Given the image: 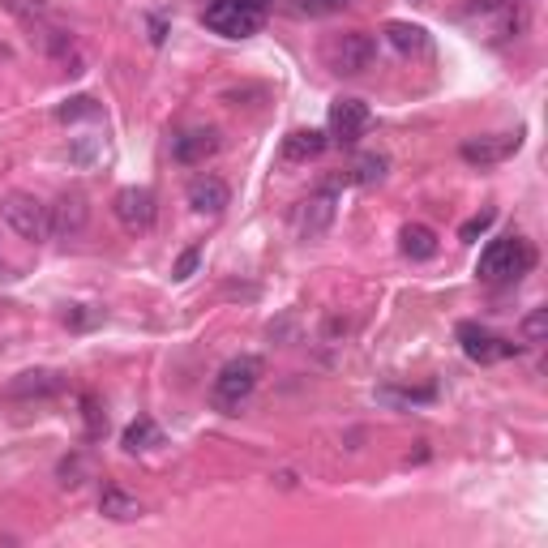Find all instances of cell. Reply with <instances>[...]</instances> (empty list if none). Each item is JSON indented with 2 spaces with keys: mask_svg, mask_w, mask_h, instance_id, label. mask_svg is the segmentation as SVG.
<instances>
[{
  "mask_svg": "<svg viewBox=\"0 0 548 548\" xmlns=\"http://www.w3.org/2000/svg\"><path fill=\"white\" fill-rule=\"evenodd\" d=\"M266 5L270 0H210L202 9V26L223 39H249L266 26Z\"/></svg>",
  "mask_w": 548,
  "mask_h": 548,
  "instance_id": "6da1fadb",
  "label": "cell"
},
{
  "mask_svg": "<svg viewBox=\"0 0 548 548\" xmlns=\"http://www.w3.org/2000/svg\"><path fill=\"white\" fill-rule=\"evenodd\" d=\"M531 266H536V249H531L519 232H510V236H497V240L484 245L476 274H480L484 283H506V279H519V274H527Z\"/></svg>",
  "mask_w": 548,
  "mask_h": 548,
  "instance_id": "7a4b0ae2",
  "label": "cell"
},
{
  "mask_svg": "<svg viewBox=\"0 0 548 548\" xmlns=\"http://www.w3.org/2000/svg\"><path fill=\"white\" fill-rule=\"evenodd\" d=\"M257 382H262V360H257V356H232L215 373V403L223 411H232L257 390Z\"/></svg>",
  "mask_w": 548,
  "mask_h": 548,
  "instance_id": "3957f363",
  "label": "cell"
},
{
  "mask_svg": "<svg viewBox=\"0 0 548 548\" xmlns=\"http://www.w3.org/2000/svg\"><path fill=\"white\" fill-rule=\"evenodd\" d=\"M0 219H5L22 240H30V245H39V240L52 236L48 206H43L39 197H30V193H9L5 202H0Z\"/></svg>",
  "mask_w": 548,
  "mask_h": 548,
  "instance_id": "277c9868",
  "label": "cell"
},
{
  "mask_svg": "<svg viewBox=\"0 0 548 548\" xmlns=\"http://www.w3.org/2000/svg\"><path fill=\"white\" fill-rule=\"evenodd\" d=\"M377 60V43L373 35H364V30H343V35H334L326 43V65L339 73V78H356Z\"/></svg>",
  "mask_w": 548,
  "mask_h": 548,
  "instance_id": "5b68a950",
  "label": "cell"
},
{
  "mask_svg": "<svg viewBox=\"0 0 548 548\" xmlns=\"http://www.w3.org/2000/svg\"><path fill=\"white\" fill-rule=\"evenodd\" d=\"M112 215H116V223L125 227L129 236H142L159 219V197L150 189H142V185H129V189H120L112 197Z\"/></svg>",
  "mask_w": 548,
  "mask_h": 548,
  "instance_id": "8992f818",
  "label": "cell"
},
{
  "mask_svg": "<svg viewBox=\"0 0 548 548\" xmlns=\"http://www.w3.org/2000/svg\"><path fill=\"white\" fill-rule=\"evenodd\" d=\"M334 215H339V189L326 185V189L309 193V197H304V202L296 206V236H300V240L326 236L330 227H334Z\"/></svg>",
  "mask_w": 548,
  "mask_h": 548,
  "instance_id": "52a82bcc",
  "label": "cell"
},
{
  "mask_svg": "<svg viewBox=\"0 0 548 548\" xmlns=\"http://www.w3.org/2000/svg\"><path fill=\"white\" fill-rule=\"evenodd\" d=\"M369 103L364 99H334L330 103V116H326V125H330V137L339 146H356L364 133H369Z\"/></svg>",
  "mask_w": 548,
  "mask_h": 548,
  "instance_id": "ba28073f",
  "label": "cell"
},
{
  "mask_svg": "<svg viewBox=\"0 0 548 548\" xmlns=\"http://www.w3.org/2000/svg\"><path fill=\"white\" fill-rule=\"evenodd\" d=\"M459 347H463V356L471 364H497L506 356H519V347H514V343L497 339V334H489L476 322H459Z\"/></svg>",
  "mask_w": 548,
  "mask_h": 548,
  "instance_id": "9c48e42d",
  "label": "cell"
},
{
  "mask_svg": "<svg viewBox=\"0 0 548 548\" xmlns=\"http://www.w3.org/2000/svg\"><path fill=\"white\" fill-rule=\"evenodd\" d=\"M519 146H523V133H489V137H467V142H463V159H467V163L489 167V163L510 159Z\"/></svg>",
  "mask_w": 548,
  "mask_h": 548,
  "instance_id": "30bf717a",
  "label": "cell"
},
{
  "mask_svg": "<svg viewBox=\"0 0 548 548\" xmlns=\"http://www.w3.org/2000/svg\"><path fill=\"white\" fill-rule=\"evenodd\" d=\"M219 150V129H185V133H176L172 137V159L176 163H185V167H197V163H206L210 155Z\"/></svg>",
  "mask_w": 548,
  "mask_h": 548,
  "instance_id": "8fae6325",
  "label": "cell"
},
{
  "mask_svg": "<svg viewBox=\"0 0 548 548\" xmlns=\"http://www.w3.org/2000/svg\"><path fill=\"white\" fill-rule=\"evenodd\" d=\"M48 215H52V236L60 240H73V236H82L86 232V197L82 193H65L56 206H48Z\"/></svg>",
  "mask_w": 548,
  "mask_h": 548,
  "instance_id": "7c38bea8",
  "label": "cell"
},
{
  "mask_svg": "<svg viewBox=\"0 0 548 548\" xmlns=\"http://www.w3.org/2000/svg\"><path fill=\"white\" fill-rule=\"evenodd\" d=\"M227 202H232V189H227V180L219 176H197L193 185H189V206H193V215H223Z\"/></svg>",
  "mask_w": 548,
  "mask_h": 548,
  "instance_id": "4fadbf2b",
  "label": "cell"
},
{
  "mask_svg": "<svg viewBox=\"0 0 548 548\" xmlns=\"http://www.w3.org/2000/svg\"><path fill=\"white\" fill-rule=\"evenodd\" d=\"M326 142H330V137H326L322 129H292V133L283 137V146H279V159L292 163V167H296V163H309V159L322 155Z\"/></svg>",
  "mask_w": 548,
  "mask_h": 548,
  "instance_id": "5bb4252c",
  "label": "cell"
},
{
  "mask_svg": "<svg viewBox=\"0 0 548 548\" xmlns=\"http://www.w3.org/2000/svg\"><path fill=\"white\" fill-rule=\"evenodd\" d=\"M99 514L112 523H133V519H142V501L125 489H116V484H108V489L99 493Z\"/></svg>",
  "mask_w": 548,
  "mask_h": 548,
  "instance_id": "9a60e30c",
  "label": "cell"
},
{
  "mask_svg": "<svg viewBox=\"0 0 548 548\" xmlns=\"http://www.w3.org/2000/svg\"><path fill=\"white\" fill-rule=\"evenodd\" d=\"M399 249H403V257H411V262H429L437 253V232L429 223H407L399 232Z\"/></svg>",
  "mask_w": 548,
  "mask_h": 548,
  "instance_id": "2e32d148",
  "label": "cell"
},
{
  "mask_svg": "<svg viewBox=\"0 0 548 548\" xmlns=\"http://www.w3.org/2000/svg\"><path fill=\"white\" fill-rule=\"evenodd\" d=\"M386 43L394 52H403V56H420V52H429V35H424V26H411V22H386Z\"/></svg>",
  "mask_w": 548,
  "mask_h": 548,
  "instance_id": "e0dca14e",
  "label": "cell"
},
{
  "mask_svg": "<svg viewBox=\"0 0 548 548\" xmlns=\"http://www.w3.org/2000/svg\"><path fill=\"white\" fill-rule=\"evenodd\" d=\"M386 172H390V159L386 155H360L352 163V172H347V180H352V185H382Z\"/></svg>",
  "mask_w": 548,
  "mask_h": 548,
  "instance_id": "ac0fdd59",
  "label": "cell"
},
{
  "mask_svg": "<svg viewBox=\"0 0 548 548\" xmlns=\"http://www.w3.org/2000/svg\"><path fill=\"white\" fill-rule=\"evenodd\" d=\"M120 446H125L129 454H137V450H150V446H159V424L155 420H133L129 429H125V437H120Z\"/></svg>",
  "mask_w": 548,
  "mask_h": 548,
  "instance_id": "d6986e66",
  "label": "cell"
},
{
  "mask_svg": "<svg viewBox=\"0 0 548 548\" xmlns=\"http://www.w3.org/2000/svg\"><path fill=\"white\" fill-rule=\"evenodd\" d=\"M56 390H60L56 373H22L18 382L9 386V394H18V399H30V394H56Z\"/></svg>",
  "mask_w": 548,
  "mask_h": 548,
  "instance_id": "ffe728a7",
  "label": "cell"
},
{
  "mask_svg": "<svg viewBox=\"0 0 548 548\" xmlns=\"http://www.w3.org/2000/svg\"><path fill=\"white\" fill-rule=\"evenodd\" d=\"M523 339H527L531 347H540V343L548 339V309H531V313L523 317Z\"/></svg>",
  "mask_w": 548,
  "mask_h": 548,
  "instance_id": "44dd1931",
  "label": "cell"
},
{
  "mask_svg": "<svg viewBox=\"0 0 548 548\" xmlns=\"http://www.w3.org/2000/svg\"><path fill=\"white\" fill-rule=\"evenodd\" d=\"M82 116H99V103L95 99H86V95H78V99H69L65 108H60V120H82Z\"/></svg>",
  "mask_w": 548,
  "mask_h": 548,
  "instance_id": "7402d4cb",
  "label": "cell"
},
{
  "mask_svg": "<svg viewBox=\"0 0 548 548\" xmlns=\"http://www.w3.org/2000/svg\"><path fill=\"white\" fill-rule=\"evenodd\" d=\"M489 227H493V210H484V215H476V219H467V223H463V232H459V236L471 245V240L484 236V232H489Z\"/></svg>",
  "mask_w": 548,
  "mask_h": 548,
  "instance_id": "603a6c76",
  "label": "cell"
},
{
  "mask_svg": "<svg viewBox=\"0 0 548 548\" xmlns=\"http://www.w3.org/2000/svg\"><path fill=\"white\" fill-rule=\"evenodd\" d=\"M300 5L309 13H339V9L352 5V0H300Z\"/></svg>",
  "mask_w": 548,
  "mask_h": 548,
  "instance_id": "cb8c5ba5",
  "label": "cell"
},
{
  "mask_svg": "<svg viewBox=\"0 0 548 548\" xmlns=\"http://www.w3.org/2000/svg\"><path fill=\"white\" fill-rule=\"evenodd\" d=\"M197 262H202V253H197V249H189L185 257H180V262H176V279H189V274L197 270Z\"/></svg>",
  "mask_w": 548,
  "mask_h": 548,
  "instance_id": "d4e9b609",
  "label": "cell"
},
{
  "mask_svg": "<svg viewBox=\"0 0 548 548\" xmlns=\"http://www.w3.org/2000/svg\"><path fill=\"white\" fill-rule=\"evenodd\" d=\"M163 39H167V26H163V18H150V43H155V48H159Z\"/></svg>",
  "mask_w": 548,
  "mask_h": 548,
  "instance_id": "484cf974",
  "label": "cell"
}]
</instances>
